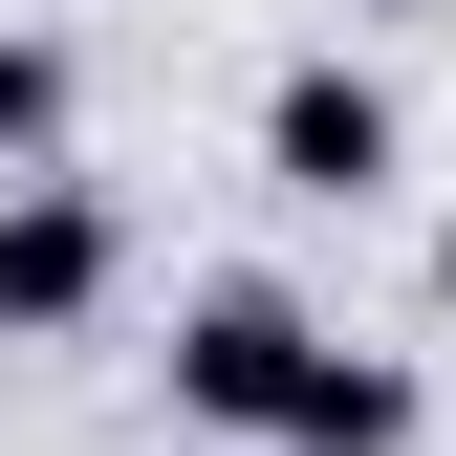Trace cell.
Instances as JSON below:
<instances>
[{"mask_svg": "<svg viewBox=\"0 0 456 456\" xmlns=\"http://www.w3.org/2000/svg\"><path fill=\"white\" fill-rule=\"evenodd\" d=\"M196 456H240V435H196Z\"/></svg>", "mask_w": 456, "mask_h": 456, "instance_id": "cell-6", "label": "cell"}, {"mask_svg": "<svg viewBox=\"0 0 456 456\" xmlns=\"http://www.w3.org/2000/svg\"><path fill=\"white\" fill-rule=\"evenodd\" d=\"M175 435H240V456H413L435 435V391L391 370V348H348V326L305 305V282H261V261H217V282H175Z\"/></svg>", "mask_w": 456, "mask_h": 456, "instance_id": "cell-1", "label": "cell"}, {"mask_svg": "<svg viewBox=\"0 0 456 456\" xmlns=\"http://www.w3.org/2000/svg\"><path fill=\"white\" fill-rule=\"evenodd\" d=\"M66 131H87V66H66V22H0V175H44Z\"/></svg>", "mask_w": 456, "mask_h": 456, "instance_id": "cell-4", "label": "cell"}, {"mask_svg": "<svg viewBox=\"0 0 456 456\" xmlns=\"http://www.w3.org/2000/svg\"><path fill=\"white\" fill-rule=\"evenodd\" d=\"M348 22H435V0H348Z\"/></svg>", "mask_w": 456, "mask_h": 456, "instance_id": "cell-5", "label": "cell"}, {"mask_svg": "<svg viewBox=\"0 0 456 456\" xmlns=\"http://www.w3.org/2000/svg\"><path fill=\"white\" fill-rule=\"evenodd\" d=\"M391 175H413V109H391V66H348V44L261 66V196H305V217H370Z\"/></svg>", "mask_w": 456, "mask_h": 456, "instance_id": "cell-3", "label": "cell"}, {"mask_svg": "<svg viewBox=\"0 0 456 456\" xmlns=\"http://www.w3.org/2000/svg\"><path fill=\"white\" fill-rule=\"evenodd\" d=\"M131 305V217H109V175H0V348H87V326Z\"/></svg>", "mask_w": 456, "mask_h": 456, "instance_id": "cell-2", "label": "cell"}]
</instances>
